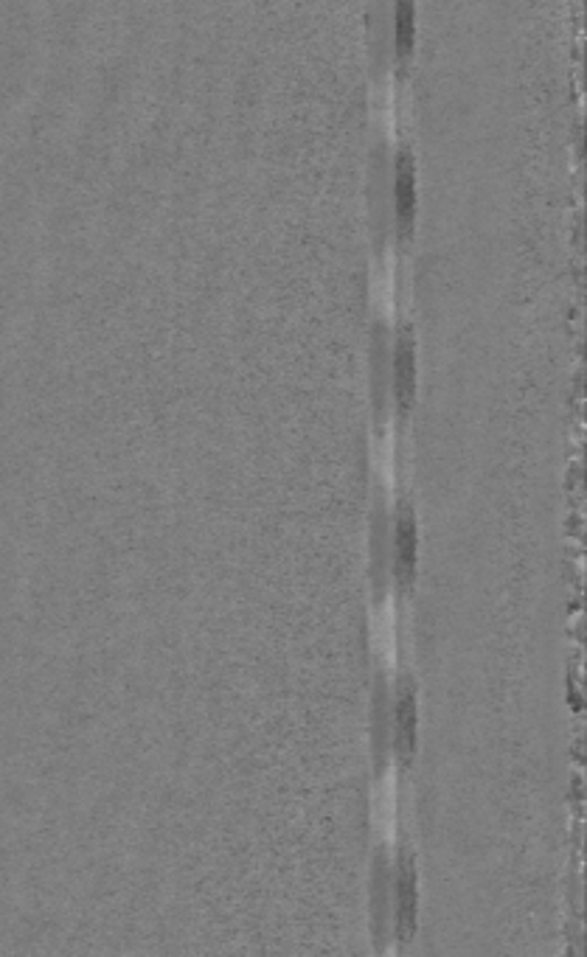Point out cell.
<instances>
[{"label": "cell", "mask_w": 587, "mask_h": 957, "mask_svg": "<svg viewBox=\"0 0 587 957\" xmlns=\"http://www.w3.org/2000/svg\"><path fill=\"white\" fill-rule=\"evenodd\" d=\"M393 34H396V51L411 54L413 34H416V9L413 0H396V17H393Z\"/></svg>", "instance_id": "3957f363"}, {"label": "cell", "mask_w": 587, "mask_h": 957, "mask_svg": "<svg viewBox=\"0 0 587 957\" xmlns=\"http://www.w3.org/2000/svg\"><path fill=\"white\" fill-rule=\"evenodd\" d=\"M393 385H396V399L405 405L413 393V352L405 340L396 345V354H393Z\"/></svg>", "instance_id": "7a4b0ae2"}, {"label": "cell", "mask_w": 587, "mask_h": 957, "mask_svg": "<svg viewBox=\"0 0 587 957\" xmlns=\"http://www.w3.org/2000/svg\"><path fill=\"white\" fill-rule=\"evenodd\" d=\"M413 913H416L413 876H411V871H402V873H399V881H396V916H399V929H402V932H405V926L411 929Z\"/></svg>", "instance_id": "5b68a950"}, {"label": "cell", "mask_w": 587, "mask_h": 957, "mask_svg": "<svg viewBox=\"0 0 587 957\" xmlns=\"http://www.w3.org/2000/svg\"><path fill=\"white\" fill-rule=\"evenodd\" d=\"M413 721H416V711H413V699L411 696H402L396 705V738H399V747H411L413 744Z\"/></svg>", "instance_id": "8992f818"}, {"label": "cell", "mask_w": 587, "mask_h": 957, "mask_svg": "<svg viewBox=\"0 0 587 957\" xmlns=\"http://www.w3.org/2000/svg\"><path fill=\"white\" fill-rule=\"evenodd\" d=\"M393 205H396V222L402 230L411 228L413 214H416V183H413V166L411 160L402 155L396 163V180H393Z\"/></svg>", "instance_id": "6da1fadb"}, {"label": "cell", "mask_w": 587, "mask_h": 957, "mask_svg": "<svg viewBox=\"0 0 587 957\" xmlns=\"http://www.w3.org/2000/svg\"><path fill=\"white\" fill-rule=\"evenodd\" d=\"M393 556H396V570L399 576H411L413 570V559H416V531L411 520H399L396 525V545H393Z\"/></svg>", "instance_id": "277c9868"}]
</instances>
